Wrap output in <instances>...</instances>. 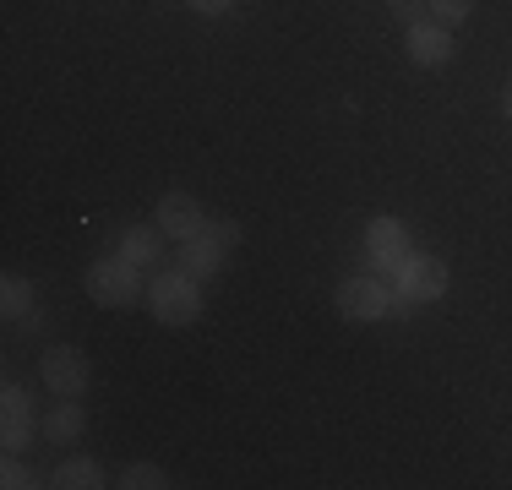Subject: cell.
Instances as JSON below:
<instances>
[{
    "mask_svg": "<svg viewBox=\"0 0 512 490\" xmlns=\"http://www.w3.org/2000/svg\"><path fill=\"white\" fill-rule=\"evenodd\" d=\"M409 60L414 66H447L453 60V33L442 22H414L409 28Z\"/></svg>",
    "mask_w": 512,
    "mask_h": 490,
    "instance_id": "cell-9",
    "label": "cell"
},
{
    "mask_svg": "<svg viewBox=\"0 0 512 490\" xmlns=\"http://www.w3.org/2000/svg\"><path fill=\"white\" fill-rule=\"evenodd\" d=\"M148 300H153V316L164 327H186V322H197V311H202L197 278H191L186 267H180V273H158L153 289H148Z\"/></svg>",
    "mask_w": 512,
    "mask_h": 490,
    "instance_id": "cell-1",
    "label": "cell"
},
{
    "mask_svg": "<svg viewBox=\"0 0 512 490\" xmlns=\"http://www.w3.org/2000/svg\"><path fill=\"white\" fill-rule=\"evenodd\" d=\"M398 294L404 300H442L447 294V262L442 256H431V251H420V256H404V267H398Z\"/></svg>",
    "mask_w": 512,
    "mask_h": 490,
    "instance_id": "cell-4",
    "label": "cell"
},
{
    "mask_svg": "<svg viewBox=\"0 0 512 490\" xmlns=\"http://www.w3.org/2000/svg\"><path fill=\"white\" fill-rule=\"evenodd\" d=\"M0 311H6V322H28L33 316V289H28V278H17V273H6V284H0Z\"/></svg>",
    "mask_w": 512,
    "mask_h": 490,
    "instance_id": "cell-13",
    "label": "cell"
},
{
    "mask_svg": "<svg viewBox=\"0 0 512 490\" xmlns=\"http://www.w3.org/2000/svg\"><path fill=\"white\" fill-rule=\"evenodd\" d=\"M0 485H6V490H28V485H33V474L17 463V452H11V458H6V469H0Z\"/></svg>",
    "mask_w": 512,
    "mask_h": 490,
    "instance_id": "cell-16",
    "label": "cell"
},
{
    "mask_svg": "<svg viewBox=\"0 0 512 490\" xmlns=\"http://www.w3.org/2000/svg\"><path fill=\"white\" fill-rule=\"evenodd\" d=\"M393 11L409 22V28H414V22H425V11H431V0H393Z\"/></svg>",
    "mask_w": 512,
    "mask_h": 490,
    "instance_id": "cell-18",
    "label": "cell"
},
{
    "mask_svg": "<svg viewBox=\"0 0 512 490\" xmlns=\"http://www.w3.org/2000/svg\"><path fill=\"white\" fill-rule=\"evenodd\" d=\"M55 485L60 490H99L104 474H99V463H93V458H71V463H60Z\"/></svg>",
    "mask_w": 512,
    "mask_h": 490,
    "instance_id": "cell-14",
    "label": "cell"
},
{
    "mask_svg": "<svg viewBox=\"0 0 512 490\" xmlns=\"http://www.w3.org/2000/svg\"><path fill=\"white\" fill-rule=\"evenodd\" d=\"M365 251H371L376 267H387V273H398L409 256V235L398 218H371V229H365Z\"/></svg>",
    "mask_w": 512,
    "mask_h": 490,
    "instance_id": "cell-7",
    "label": "cell"
},
{
    "mask_svg": "<svg viewBox=\"0 0 512 490\" xmlns=\"http://www.w3.org/2000/svg\"><path fill=\"white\" fill-rule=\"evenodd\" d=\"M213 235L224 240V245H235V240H240V229H235V224H213Z\"/></svg>",
    "mask_w": 512,
    "mask_h": 490,
    "instance_id": "cell-20",
    "label": "cell"
},
{
    "mask_svg": "<svg viewBox=\"0 0 512 490\" xmlns=\"http://www.w3.org/2000/svg\"><path fill=\"white\" fill-rule=\"evenodd\" d=\"M393 289L382 284V278H344L338 284V316L344 322H382V316H393Z\"/></svg>",
    "mask_w": 512,
    "mask_h": 490,
    "instance_id": "cell-3",
    "label": "cell"
},
{
    "mask_svg": "<svg viewBox=\"0 0 512 490\" xmlns=\"http://www.w3.org/2000/svg\"><path fill=\"white\" fill-rule=\"evenodd\" d=\"M507 115H512V88H507Z\"/></svg>",
    "mask_w": 512,
    "mask_h": 490,
    "instance_id": "cell-21",
    "label": "cell"
},
{
    "mask_svg": "<svg viewBox=\"0 0 512 490\" xmlns=\"http://www.w3.org/2000/svg\"><path fill=\"white\" fill-rule=\"evenodd\" d=\"M218 262H224V240H218L213 229H202V235H191L180 245V267H186L191 278H213Z\"/></svg>",
    "mask_w": 512,
    "mask_h": 490,
    "instance_id": "cell-10",
    "label": "cell"
},
{
    "mask_svg": "<svg viewBox=\"0 0 512 490\" xmlns=\"http://www.w3.org/2000/svg\"><path fill=\"white\" fill-rule=\"evenodd\" d=\"M120 485L126 490H158L164 485V469H158V463H131V469L120 474Z\"/></svg>",
    "mask_w": 512,
    "mask_h": 490,
    "instance_id": "cell-15",
    "label": "cell"
},
{
    "mask_svg": "<svg viewBox=\"0 0 512 490\" xmlns=\"http://www.w3.org/2000/svg\"><path fill=\"white\" fill-rule=\"evenodd\" d=\"M39 371H44V387L60 392V398H77V392L88 387V360H82L77 349H66V343L44 354V365H39Z\"/></svg>",
    "mask_w": 512,
    "mask_h": 490,
    "instance_id": "cell-5",
    "label": "cell"
},
{
    "mask_svg": "<svg viewBox=\"0 0 512 490\" xmlns=\"http://www.w3.org/2000/svg\"><path fill=\"white\" fill-rule=\"evenodd\" d=\"M191 11H202V17H218V11H229V0H191Z\"/></svg>",
    "mask_w": 512,
    "mask_h": 490,
    "instance_id": "cell-19",
    "label": "cell"
},
{
    "mask_svg": "<svg viewBox=\"0 0 512 490\" xmlns=\"http://www.w3.org/2000/svg\"><path fill=\"white\" fill-rule=\"evenodd\" d=\"M82 436V403L77 398H60V409L44 420V441H55V447H66V441Z\"/></svg>",
    "mask_w": 512,
    "mask_h": 490,
    "instance_id": "cell-12",
    "label": "cell"
},
{
    "mask_svg": "<svg viewBox=\"0 0 512 490\" xmlns=\"http://www.w3.org/2000/svg\"><path fill=\"white\" fill-rule=\"evenodd\" d=\"M431 11H436L442 22H463V17L474 11V0H431Z\"/></svg>",
    "mask_w": 512,
    "mask_h": 490,
    "instance_id": "cell-17",
    "label": "cell"
},
{
    "mask_svg": "<svg viewBox=\"0 0 512 490\" xmlns=\"http://www.w3.org/2000/svg\"><path fill=\"white\" fill-rule=\"evenodd\" d=\"M158 229H164V235H175V240L202 235V229H207L202 202H197V196H186V191H169L164 202H158Z\"/></svg>",
    "mask_w": 512,
    "mask_h": 490,
    "instance_id": "cell-6",
    "label": "cell"
},
{
    "mask_svg": "<svg viewBox=\"0 0 512 490\" xmlns=\"http://www.w3.org/2000/svg\"><path fill=\"white\" fill-rule=\"evenodd\" d=\"M120 256H126V262H137V267L158 262V256H164V229H148V224L126 229V235H120Z\"/></svg>",
    "mask_w": 512,
    "mask_h": 490,
    "instance_id": "cell-11",
    "label": "cell"
},
{
    "mask_svg": "<svg viewBox=\"0 0 512 490\" xmlns=\"http://www.w3.org/2000/svg\"><path fill=\"white\" fill-rule=\"evenodd\" d=\"M137 289H142V267L126 262L120 251L88 267V294H93L99 305H109V311H126V305L137 300Z\"/></svg>",
    "mask_w": 512,
    "mask_h": 490,
    "instance_id": "cell-2",
    "label": "cell"
},
{
    "mask_svg": "<svg viewBox=\"0 0 512 490\" xmlns=\"http://www.w3.org/2000/svg\"><path fill=\"white\" fill-rule=\"evenodd\" d=\"M0 441L6 452H22L33 441V403L22 387H6V409H0Z\"/></svg>",
    "mask_w": 512,
    "mask_h": 490,
    "instance_id": "cell-8",
    "label": "cell"
}]
</instances>
